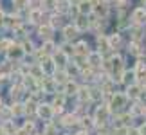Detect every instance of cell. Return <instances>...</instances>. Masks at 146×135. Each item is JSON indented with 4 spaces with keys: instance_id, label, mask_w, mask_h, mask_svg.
<instances>
[{
    "instance_id": "6da1fadb",
    "label": "cell",
    "mask_w": 146,
    "mask_h": 135,
    "mask_svg": "<svg viewBox=\"0 0 146 135\" xmlns=\"http://www.w3.org/2000/svg\"><path fill=\"white\" fill-rule=\"evenodd\" d=\"M143 16H146V11H144L143 7H139V9H135V11H133V16H132V18L135 20V22H143V20H141Z\"/></svg>"
},
{
    "instance_id": "7a4b0ae2",
    "label": "cell",
    "mask_w": 146,
    "mask_h": 135,
    "mask_svg": "<svg viewBox=\"0 0 146 135\" xmlns=\"http://www.w3.org/2000/svg\"><path fill=\"white\" fill-rule=\"evenodd\" d=\"M92 7H90V2H81V7H80V11L81 13H88Z\"/></svg>"
},
{
    "instance_id": "3957f363",
    "label": "cell",
    "mask_w": 146,
    "mask_h": 135,
    "mask_svg": "<svg viewBox=\"0 0 146 135\" xmlns=\"http://www.w3.org/2000/svg\"><path fill=\"white\" fill-rule=\"evenodd\" d=\"M42 4H43V7H45V9H52L56 2H54V0H43Z\"/></svg>"
}]
</instances>
